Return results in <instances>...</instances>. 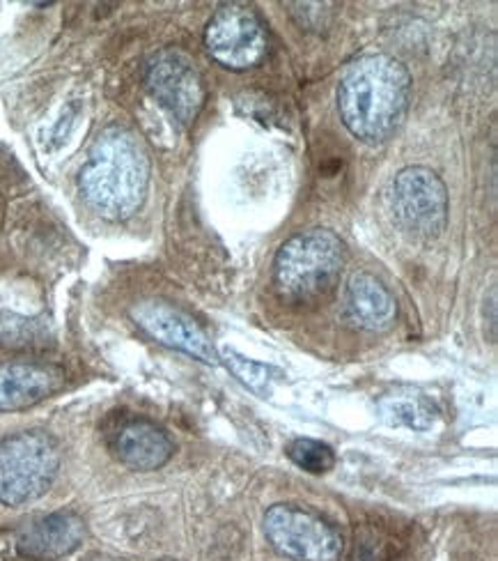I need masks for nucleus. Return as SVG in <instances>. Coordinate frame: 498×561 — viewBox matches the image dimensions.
<instances>
[{"instance_id":"f257e3e1","label":"nucleus","mask_w":498,"mask_h":561,"mask_svg":"<svg viewBox=\"0 0 498 561\" xmlns=\"http://www.w3.org/2000/svg\"><path fill=\"white\" fill-rule=\"evenodd\" d=\"M150 154L140 136L127 127H106L88 152L79 175L83 201L108 221H127L146 203Z\"/></svg>"},{"instance_id":"f03ea898","label":"nucleus","mask_w":498,"mask_h":561,"mask_svg":"<svg viewBox=\"0 0 498 561\" xmlns=\"http://www.w3.org/2000/svg\"><path fill=\"white\" fill-rule=\"evenodd\" d=\"M412 77L399 60L374 54L349 65L338 85L345 127L363 144H384L409 108Z\"/></svg>"},{"instance_id":"7ed1b4c3","label":"nucleus","mask_w":498,"mask_h":561,"mask_svg":"<svg viewBox=\"0 0 498 561\" xmlns=\"http://www.w3.org/2000/svg\"><path fill=\"white\" fill-rule=\"evenodd\" d=\"M345 259V242L334 230H303L285 242L276 253V288L285 299L294 304L317 301L336 288Z\"/></svg>"},{"instance_id":"20e7f679","label":"nucleus","mask_w":498,"mask_h":561,"mask_svg":"<svg viewBox=\"0 0 498 561\" xmlns=\"http://www.w3.org/2000/svg\"><path fill=\"white\" fill-rule=\"evenodd\" d=\"M60 470L58 442L44 431H23L0 442V502L23 506L49 493Z\"/></svg>"},{"instance_id":"39448f33","label":"nucleus","mask_w":498,"mask_h":561,"mask_svg":"<svg viewBox=\"0 0 498 561\" xmlns=\"http://www.w3.org/2000/svg\"><path fill=\"white\" fill-rule=\"evenodd\" d=\"M265 534L271 548L292 561H340L343 536L317 513L276 504L265 513Z\"/></svg>"},{"instance_id":"423d86ee","label":"nucleus","mask_w":498,"mask_h":561,"mask_svg":"<svg viewBox=\"0 0 498 561\" xmlns=\"http://www.w3.org/2000/svg\"><path fill=\"white\" fill-rule=\"evenodd\" d=\"M391 205L402 230L414 238L430 240L445 228L448 192L432 169L409 167L399 171L393 180Z\"/></svg>"},{"instance_id":"0eeeda50","label":"nucleus","mask_w":498,"mask_h":561,"mask_svg":"<svg viewBox=\"0 0 498 561\" xmlns=\"http://www.w3.org/2000/svg\"><path fill=\"white\" fill-rule=\"evenodd\" d=\"M205 46L219 65L234 72L251 69L267 56L265 23L248 5H221L207 23Z\"/></svg>"},{"instance_id":"6e6552de","label":"nucleus","mask_w":498,"mask_h":561,"mask_svg":"<svg viewBox=\"0 0 498 561\" xmlns=\"http://www.w3.org/2000/svg\"><path fill=\"white\" fill-rule=\"evenodd\" d=\"M150 95L179 125H192L205 104V88L196 65L177 49H165L150 58L146 69Z\"/></svg>"},{"instance_id":"1a4fd4ad","label":"nucleus","mask_w":498,"mask_h":561,"mask_svg":"<svg viewBox=\"0 0 498 561\" xmlns=\"http://www.w3.org/2000/svg\"><path fill=\"white\" fill-rule=\"evenodd\" d=\"M129 316L138 330L146 332L159 345L177 350V353L205 364H219V353L209 334L194 316H188L175 304L163 299H146L131 307Z\"/></svg>"},{"instance_id":"9d476101","label":"nucleus","mask_w":498,"mask_h":561,"mask_svg":"<svg viewBox=\"0 0 498 561\" xmlns=\"http://www.w3.org/2000/svg\"><path fill=\"white\" fill-rule=\"evenodd\" d=\"M62 370L54 364H0V412H19L39 405L62 387Z\"/></svg>"},{"instance_id":"9b49d317","label":"nucleus","mask_w":498,"mask_h":561,"mask_svg":"<svg viewBox=\"0 0 498 561\" xmlns=\"http://www.w3.org/2000/svg\"><path fill=\"white\" fill-rule=\"evenodd\" d=\"M85 539V523L71 511L51 513L19 531V552L35 561H54L74 552Z\"/></svg>"},{"instance_id":"f8f14e48","label":"nucleus","mask_w":498,"mask_h":561,"mask_svg":"<svg viewBox=\"0 0 498 561\" xmlns=\"http://www.w3.org/2000/svg\"><path fill=\"white\" fill-rule=\"evenodd\" d=\"M111 449L129 470L152 472L173 458L175 444L150 419H129L113 433Z\"/></svg>"},{"instance_id":"ddd939ff","label":"nucleus","mask_w":498,"mask_h":561,"mask_svg":"<svg viewBox=\"0 0 498 561\" xmlns=\"http://www.w3.org/2000/svg\"><path fill=\"white\" fill-rule=\"evenodd\" d=\"M345 318L366 332H389L397 318V301L377 276L356 272L345 290Z\"/></svg>"},{"instance_id":"4468645a","label":"nucleus","mask_w":498,"mask_h":561,"mask_svg":"<svg viewBox=\"0 0 498 561\" xmlns=\"http://www.w3.org/2000/svg\"><path fill=\"white\" fill-rule=\"evenodd\" d=\"M377 410H379V416H382L389 426L409 428L416 433L430 431L439 419L437 405L418 391L389 393L377 403Z\"/></svg>"},{"instance_id":"2eb2a0df","label":"nucleus","mask_w":498,"mask_h":561,"mask_svg":"<svg viewBox=\"0 0 498 561\" xmlns=\"http://www.w3.org/2000/svg\"><path fill=\"white\" fill-rule=\"evenodd\" d=\"M290 460L308 474H326L336 467V451L328 444L311 437H299L288 447Z\"/></svg>"},{"instance_id":"dca6fc26","label":"nucleus","mask_w":498,"mask_h":561,"mask_svg":"<svg viewBox=\"0 0 498 561\" xmlns=\"http://www.w3.org/2000/svg\"><path fill=\"white\" fill-rule=\"evenodd\" d=\"M223 362L232 376L240 380L244 387H248L255 393H267L274 382V368L267 364H259L253 359H246L242 355L232 353V350H225Z\"/></svg>"},{"instance_id":"f3484780","label":"nucleus","mask_w":498,"mask_h":561,"mask_svg":"<svg viewBox=\"0 0 498 561\" xmlns=\"http://www.w3.org/2000/svg\"><path fill=\"white\" fill-rule=\"evenodd\" d=\"M165 561H171V559H165Z\"/></svg>"}]
</instances>
